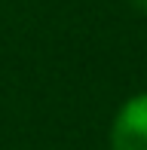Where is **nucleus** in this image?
<instances>
[{
    "label": "nucleus",
    "instance_id": "obj_2",
    "mask_svg": "<svg viewBox=\"0 0 147 150\" xmlns=\"http://www.w3.org/2000/svg\"><path fill=\"white\" fill-rule=\"evenodd\" d=\"M132 3H135L138 9H141V12H147V0H132Z\"/></svg>",
    "mask_w": 147,
    "mask_h": 150
},
{
    "label": "nucleus",
    "instance_id": "obj_1",
    "mask_svg": "<svg viewBox=\"0 0 147 150\" xmlns=\"http://www.w3.org/2000/svg\"><path fill=\"white\" fill-rule=\"evenodd\" d=\"M110 150H147V92L126 98L110 122Z\"/></svg>",
    "mask_w": 147,
    "mask_h": 150
}]
</instances>
